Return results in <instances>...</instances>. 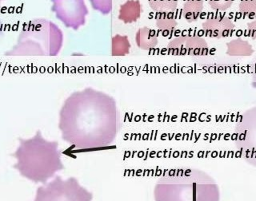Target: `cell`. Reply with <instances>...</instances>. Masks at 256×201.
<instances>
[{
	"mask_svg": "<svg viewBox=\"0 0 256 201\" xmlns=\"http://www.w3.org/2000/svg\"><path fill=\"white\" fill-rule=\"evenodd\" d=\"M58 127L62 139L78 149L110 146L120 130L116 101L92 88L74 92L61 108Z\"/></svg>",
	"mask_w": 256,
	"mask_h": 201,
	"instance_id": "obj_1",
	"label": "cell"
},
{
	"mask_svg": "<svg viewBox=\"0 0 256 201\" xmlns=\"http://www.w3.org/2000/svg\"><path fill=\"white\" fill-rule=\"evenodd\" d=\"M18 140L20 146L10 156L16 160L13 168L21 177L44 184L64 170L58 143L44 139L40 130L30 139Z\"/></svg>",
	"mask_w": 256,
	"mask_h": 201,
	"instance_id": "obj_2",
	"label": "cell"
},
{
	"mask_svg": "<svg viewBox=\"0 0 256 201\" xmlns=\"http://www.w3.org/2000/svg\"><path fill=\"white\" fill-rule=\"evenodd\" d=\"M64 34L58 26L46 18H34L24 23L18 39L5 53L10 57H53L60 54Z\"/></svg>",
	"mask_w": 256,
	"mask_h": 201,
	"instance_id": "obj_3",
	"label": "cell"
},
{
	"mask_svg": "<svg viewBox=\"0 0 256 201\" xmlns=\"http://www.w3.org/2000/svg\"><path fill=\"white\" fill-rule=\"evenodd\" d=\"M92 196L74 178L64 181L57 177L53 182L37 190L34 201H89Z\"/></svg>",
	"mask_w": 256,
	"mask_h": 201,
	"instance_id": "obj_4",
	"label": "cell"
},
{
	"mask_svg": "<svg viewBox=\"0 0 256 201\" xmlns=\"http://www.w3.org/2000/svg\"><path fill=\"white\" fill-rule=\"evenodd\" d=\"M52 10L65 26L77 30L86 22L88 9L84 0H50Z\"/></svg>",
	"mask_w": 256,
	"mask_h": 201,
	"instance_id": "obj_5",
	"label": "cell"
},
{
	"mask_svg": "<svg viewBox=\"0 0 256 201\" xmlns=\"http://www.w3.org/2000/svg\"><path fill=\"white\" fill-rule=\"evenodd\" d=\"M142 6L138 0H128L120 6L118 19L124 23L136 22L141 16Z\"/></svg>",
	"mask_w": 256,
	"mask_h": 201,
	"instance_id": "obj_6",
	"label": "cell"
},
{
	"mask_svg": "<svg viewBox=\"0 0 256 201\" xmlns=\"http://www.w3.org/2000/svg\"><path fill=\"white\" fill-rule=\"evenodd\" d=\"M137 46L144 50L154 49L158 45V38L156 32L150 28H140L136 36Z\"/></svg>",
	"mask_w": 256,
	"mask_h": 201,
	"instance_id": "obj_7",
	"label": "cell"
},
{
	"mask_svg": "<svg viewBox=\"0 0 256 201\" xmlns=\"http://www.w3.org/2000/svg\"><path fill=\"white\" fill-rule=\"evenodd\" d=\"M156 19V26L164 36H170L178 25L172 12H158Z\"/></svg>",
	"mask_w": 256,
	"mask_h": 201,
	"instance_id": "obj_8",
	"label": "cell"
},
{
	"mask_svg": "<svg viewBox=\"0 0 256 201\" xmlns=\"http://www.w3.org/2000/svg\"><path fill=\"white\" fill-rule=\"evenodd\" d=\"M202 10V0H186L182 8V15L188 22L198 18Z\"/></svg>",
	"mask_w": 256,
	"mask_h": 201,
	"instance_id": "obj_9",
	"label": "cell"
},
{
	"mask_svg": "<svg viewBox=\"0 0 256 201\" xmlns=\"http://www.w3.org/2000/svg\"><path fill=\"white\" fill-rule=\"evenodd\" d=\"M130 42L126 36L116 34L112 38V55H126L130 52Z\"/></svg>",
	"mask_w": 256,
	"mask_h": 201,
	"instance_id": "obj_10",
	"label": "cell"
},
{
	"mask_svg": "<svg viewBox=\"0 0 256 201\" xmlns=\"http://www.w3.org/2000/svg\"><path fill=\"white\" fill-rule=\"evenodd\" d=\"M253 50L248 42L236 40L228 44V53L230 55H250Z\"/></svg>",
	"mask_w": 256,
	"mask_h": 201,
	"instance_id": "obj_11",
	"label": "cell"
},
{
	"mask_svg": "<svg viewBox=\"0 0 256 201\" xmlns=\"http://www.w3.org/2000/svg\"><path fill=\"white\" fill-rule=\"evenodd\" d=\"M148 2L156 12L174 11L178 5V0H148Z\"/></svg>",
	"mask_w": 256,
	"mask_h": 201,
	"instance_id": "obj_12",
	"label": "cell"
},
{
	"mask_svg": "<svg viewBox=\"0 0 256 201\" xmlns=\"http://www.w3.org/2000/svg\"><path fill=\"white\" fill-rule=\"evenodd\" d=\"M92 7L101 14H110L112 10V0H90Z\"/></svg>",
	"mask_w": 256,
	"mask_h": 201,
	"instance_id": "obj_13",
	"label": "cell"
},
{
	"mask_svg": "<svg viewBox=\"0 0 256 201\" xmlns=\"http://www.w3.org/2000/svg\"><path fill=\"white\" fill-rule=\"evenodd\" d=\"M182 45H184V40L182 38H176L168 44V54L172 55H182L186 54V50L184 49Z\"/></svg>",
	"mask_w": 256,
	"mask_h": 201,
	"instance_id": "obj_14",
	"label": "cell"
},
{
	"mask_svg": "<svg viewBox=\"0 0 256 201\" xmlns=\"http://www.w3.org/2000/svg\"><path fill=\"white\" fill-rule=\"evenodd\" d=\"M4 0H0V6L2 5V2H4Z\"/></svg>",
	"mask_w": 256,
	"mask_h": 201,
	"instance_id": "obj_15",
	"label": "cell"
}]
</instances>
